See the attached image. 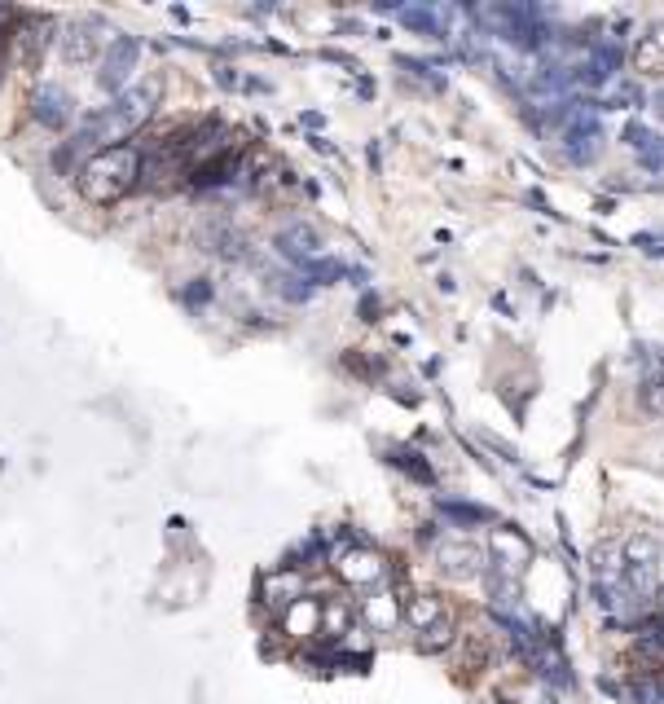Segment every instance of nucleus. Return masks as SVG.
I'll use <instances>...</instances> for the list:
<instances>
[{"mask_svg": "<svg viewBox=\"0 0 664 704\" xmlns=\"http://www.w3.org/2000/svg\"><path fill=\"white\" fill-rule=\"evenodd\" d=\"M154 102H159V80L124 88L106 110H97V115L84 119V128L75 132V150H88V146L110 150V141H124L128 132H137L141 124H146Z\"/></svg>", "mask_w": 664, "mask_h": 704, "instance_id": "nucleus-1", "label": "nucleus"}, {"mask_svg": "<svg viewBox=\"0 0 664 704\" xmlns=\"http://www.w3.org/2000/svg\"><path fill=\"white\" fill-rule=\"evenodd\" d=\"M141 176V159L132 146H110V150H97L93 159L84 163L80 172V190L88 203H115L124 198Z\"/></svg>", "mask_w": 664, "mask_h": 704, "instance_id": "nucleus-2", "label": "nucleus"}, {"mask_svg": "<svg viewBox=\"0 0 664 704\" xmlns=\"http://www.w3.org/2000/svg\"><path fill=\"white\" fill-rule=\"evenodd\" d=\"M335 568H339V577L348 581V586H365V590H374L387 577V559L379 555V550H370L365 542L343 546L335 555Z\"/></svg>", "mask_w": 664, "mask_h": 704, "instance_id": "nucleus-3", "label": "nucleus"}, {"mask_svg": "<svg viewBox=\"0 0 664 704\" xmlns=\"http://www.w3.org/2000/svg\"><path fill=\"white\" fill-rule=\"evenodd\" d=\"M137 58H141V44L132 36H110L106 44V58H102V71H97V84L106 88V93H119L132 71H137Z\"/></svg>", "mask_w": 664, "mask_h": 704, "instance_id": "nucleus-4", "label": "nucleus"}, {"mask_svg": "<svg viewBox=\"0 0 664 704\" xmlns=\"http://www.w3.org/2000/svg\"><path fill=\"white\" fill-rule=\"evenodd\" d=\"M436 564L453 581H475L484 572V550L475 542H462V537H445V542H436Z\"/></svg>", "mask_w": 664, "mask_h": 704, "instance_id": "nucleus-5", "label": "nucleus"}, {"mask_svg": "<svg viewBox=\"0 0 664 704\" xmlns=\"http://www.w3.org/2000/svg\"><path fill=\"white\" fill-rule=\"evenodd\" d=\"M260 594H264V603L269 608H291V603H300L304 599V577H300V568H286V572H269L264 577V586H260Z\"/></svg>", "mask_w": 664, "mask_h": 704, "instance_id": "nucleus-6", "label": "nucleus"}, {"mask_svg": "<svg viewBox=\"0 0 664 704\" xmlns=\"http://www.w3.org/2000/svg\"><path fill=\"white\" fill-rule=\"evenodd\" d=\"M278 251H282V256L291 260V264H300V269H304L308 260H317L322 242H317V234H313L308 225H286L282 234H278Z\"/></svg>", "mask_w": 664, "mask_h": 704, "instance_id": "nucleus-7", "label": "nucleus"}, {"mask_svg": "<svg viewBox=\"0 0 664 704\" xmlns=\"http://www.w3.org/2000/svg\"><path fill=\"white\" fill-rule=\"evenodd\" d=\"M493 546H497V564H502V577H519V568L533 559V546H528L524 537L515 533V528H497Z\"/></svg>", "mask_w": 664, "mask_h": 704, "instance_id": "nucleus-8", "label": "nucleus"}, {"mask_svg": "<svg viewBox=\"0 0 664 704\" xmlns=\"http://www.w3.org/2000/svg\"><path fill=\"white\" fill-rule=\"evenodd\" d=\"M361 621L370 625V630H396V621H401V603H396V594H387V590H374L370 599L361 603Z\"/></svg>", "mask_w": 664, "mask_h": 704, "instance_id": "nucleus-9", "label": "nucleus"}, {"mask_svg": "<svg viewBox=\"0 0 664 704\" xmlns=\"http://www.w3.org/2000/svg\"><path fill=\"white\" fill-rule=\"evenodd\" d=\"M634 66L643 75H660L664 71V22H656V27H647L643 36H638L634 44Z\"/></svg>", "mask_w": 664, "mask_h": 704, "instance_id": "nucleus-10", "label": "nucleus"}, {"mask_svg": "<svg viewBox=\"0 0 664 704\" xmlns=\"http://www.w3.org/2000/svg\"><path fill=\"white\" fill-rule=\"evenodd\" d=\"M102 22H93V18H80V22H71L66 27V58L71 62H88L97 53V44H102Z\"/></svg>", "mask_w": 664, "mask_h": 704, "instance_id": "nucleus-11", "label": "nucleus"}, {"mask_svg": "<svg viewBox=\"0 0 664 704\" xmlns=\"http://www.w3.org/2000/svg\"><path fill=\"white\" fill-rule=\"evenodd\" d=\"M616 71H621V44L607 40V44H599V49L590 53V66H581L577 80H585V84H603V80H612Z\"/></svg>", "mask_w": 664, "mask_h": 704, "instance_id": "nucleus-12", "label": "nucleus"}, {"mask_svg": "<svg viewBox=\"0 0 664 704\" xmlns=\"http://www.w3.org/2000/svg\"><path fill=\"white\" fill-rule=\"evenodd\" d=\"M71 102H66V93L58 84H44L40 93H36V119L44 128H62L66 124V115H71V110H66Z\"/></svg>", "mask_w": 664, "mask_h": 704, "instance_id": "nucleus-13", "label": "nucleus"}, {"mask_svg": "<svg viewBox=\"0 0 664 704\" xmlns=\"http://www.w3.org/2000/svg\"><path fill=\"white\" fill-rule=\"evenodd\" d=\"M440 616H449V612H445V599H440V594H418V599H409V608H405V621L414 625L418 634L431 630V625H436Z\"/></svg>", "mask_w": 664, "mask_h": 704, "instance_id": "nucleus-14", "label": "nucleus"}, {"mask_svg": "<svg viewBox=\"0 0 664 704\" xmlns=\"http://www.w3.org/2000/svg\"><path fill=\"white\" fill-rule=\"evenodd\" d=\"M286 630L295 634H322V603L313 599H300L286 608Z\"/></svg>", "mask_w": 664, "mask_h": 704, "instance_id": "nucleus-15", "label": "nucleus"}, {"mask_svg": "<svg viewBox=\"0 0 664 704\" xmlns=\"http://www.w3.org/2000/svg\"><path fill=\"white\" fill-rule=\"evenodd\" d=\"M440 515H449V520H458V524H493V511H484V506H475V502H449V498H440Z\"/></svg>", "mask_w": 664, "mask_h": 704, "instance_id": "nucleus-16", "label": "nucleus"}, {"mask_svg": "<svg viewBox=\"0 0 664 704\" xmlns=\"http://www.w3.org/2000/svg\"><path fill=\"white\" fill-rule=\"evenodd\" d=\"M638 652L664 656V616H651V621L638 625Z\"/></svg>", "mask_w": 664, "mask_h": 704, "instance_id": "nucleus-17", "label": "nucleus"}, {"mask_svg": "<svg viewBox=\"0 0 664 704\" xmlns=\"http://www.w3.org/2000/svg\"><path fill=\"white\" fill-rule=\"evenodd\" d=\"M449 643H453V616H440L431 630L418 634V647H423V652H445Z\"/></svg>", "mask_w": 664, "mask_h": 704, "instance_id": "nucleus-18", "label": "nucleus"}, {"mask_svg": "<svg viewBox=\"0 0 664 704\" xmlns=\"http://www.w3.org/2000/svg\"><path fill=\"white\" fill-rule=\"evenodd\" d=\"M638 405L647 414H664V374H651V379L638 383Z\"/></svg>", "mask_w": 664, "mask_h": 704, "instance_id": "nucleus-19", "label": "nucleus"}, {"mask_svg": "<svg viewBox=\"0 0 664 704\" xmlns=\"http://www.w3.org/2000/svg\"><path fill=\"white\" fill-rule=\"evenodd\" d=\"M414 31H431V36H440V9H396Z\"/></svg>", "mask_w": 664, "mask_h": 704, "instance_id": "nucleus-20", "label": "nucleus"}, {"mask_svg": "<svg viewBox=\"0 0 664 704\" xmlns=\"http://www.w3.org/2000/svg\"><path fill=\"white\" fill-rule=\"evenodd\" d=\"M629 696H634V704H664V682H656V678H638L634 687H629Z\"/></svg>", "mask_w": 664, "mask_h": 704, "instance_id": "nucleus-21", "label": "nucleus"}, {"mask_svg": "<svg viewBox=\"0 0 664 704\" xmlns=\"http://www.w3.org/2000/svg\"><path fill=\"white\" fill-rule=\"evenodd\" d=\"M392 462H396V467H405V471H409V476H414V480L431 484V467H427V462H414V454H405V449H396V454H392Z\"/></svg>", "mask_w": 664, "mask_h": 704, "instance_id": "nucleus-22", "label": "nucleus"}, {"mask_svg": "<svg viewBox=\"0 0 664 704\" xmlns=\"http://www.w3.org/2000/svg\"><path fill=\"white\" fill-rule=\"evenodd\" d=\"M656 102H660V106H656V110H660V115H664V93H660V97H656Z\"/></svg>", "mask_w": 664, "mask_h": 704, "instance_id": "nucleus-23", "label": "nucleus"}]
</instances>
